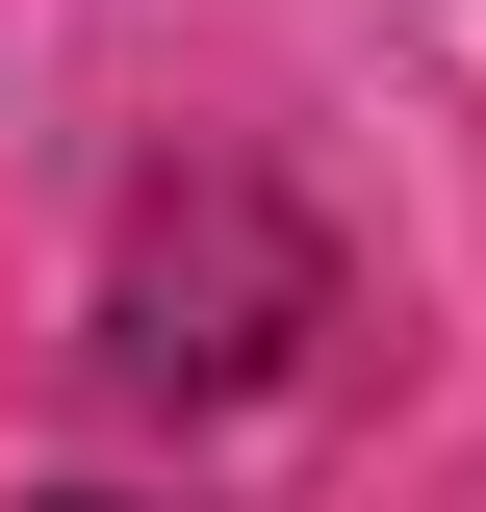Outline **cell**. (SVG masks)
<instances>
[{
  "label": "cell",
  "instance_id": "obj_1",
  "mask_svg": "<svg viewBox=\"0 0 486 512\" xmlns=\"http://www.w3.org/2000/svg\"><path fill=\"white\" fill-rule=\"evenodd\" d=\"M52 512H154V487H52Z\"/></svg>",
  "mask_w": 486,
  "mask_h": 512
}]
</instances>
